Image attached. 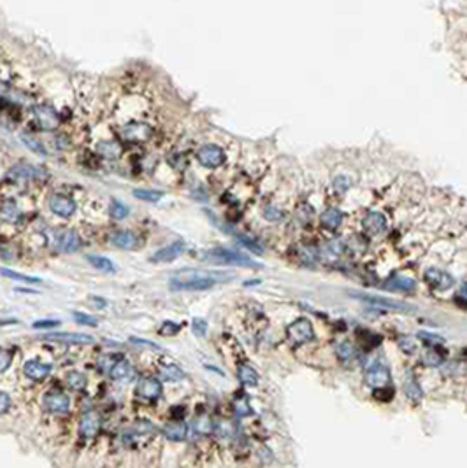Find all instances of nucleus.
<instances>
[{
  "instance_id": "nucleus-1",
  "label": "nucleus",
  "mask_w": 467,
  "mask_h": 468,
  "mask_svg": "<svg viewBox=\"0 0 467 468\" xmlns=\"http://www.w3.org/2000/svg\"><path fill=\"white\" fill-rule=\"evenodd\" d=\"M234 274L230 272H218V270H179L172 275L171 286L179 284V282H190V281H204V282H225L232 279Z\"/></svg>"
},
{
  "instance_id": "nucleus-2",
  "label": "nucleus",
  "mask_w": 467,
  "mask_h": 468,
  "mask_svg": "<svg viewBox=\"0 0 467 468\" xmlns=\"http://www.w3.org/2000/svg\"><path fill=\"white\" fill-rule=\"evenodd\" d=\"M205 261H211V263H223V265H239V267H249V268H256L260 267L255 260H251L249 256L237 251H232V249H223V248H216L211 249L204 254Z\"/></svg>"
},
{
  "instance_id": "nucleus-3",
  "label": "nucleus",
  "mask_w": 467,
  "mask_h": 468,
  "mask_svg": "<svg viewBox=\"0 0 467 468\" xmlns=\"http://www.w3.org/2000/svg\"><path fill=\"white\" fill-rule=\"evenodd\" d=\"M390 382V370L381 360H376L366 368V384L374 389L387 388Z\"/></svg>"
},
{
  "instance_id": "nucleus-4",
  "label": "nucleus",
  "mask_w": 467,
  "mask_h": 468,
  "mask_svg": "<svg viewBox=\"0 0 467 468\" xmlns=\"http://www.w3.org/2000/svg\"><path fill=\"white\" fill-rule=\"evenodd\" d=\"M286 333H288V338L293 342V344H306V342L313 340V337H315V330H313V324L309 323V319L306 318H300V319H295L292 324L288 326V330H286Z\"/></svg>"
},
{
  "instance_id": "nucleus-5",
  "label": "nucleus",
  "mask_w": 467,
  "mask_h": 468,
  "mask_svg": "<svg viewBox=\"0 0 467 468\" xmlns=\"http://www.w3.org/2000/svg\"><path fill=\"white\" fill-rule=\"evenodd\" d=\"M197 160L200 161L204 167L216 168L220 165H223L225 161V153H223L222 147L215 144H205L197 151Z\"/></svg>"
},
{
  "instance_id": "nucleus-6",
  "label": "nucleus",
  "mask_w": 467,
  "mask_h": 468,
  "mask_svg": "<svg viewBox=\"0 0 467 468\" xmlns=\"http://www.w3.org/2000/svg\"><path fill=\"white\" fill-rule=\"evenodd\" d=\"M353 297L360 298L364 302H369L373 305H378V307L388 309V311H411L413 305L406 304V302H399V300H392V298H383L380 295H362V293H353Z\"/></svg>"
},
{
  "instance_id": "nucleus-7",
  "label": "nucleus",
  "mask_w": 467,
  "mask_h": 468,
  "mask_svg": "<svg viewBox=\"0 0 467 468\" xmlns=\"http://www.w3.org/2000/svg\"><path fill=\"white\" fill-rule=\"evenodd\" d=\"M121 137L128 142H146L153 137V130L144 123H128L121 130Z\"/></svg>"
},
{
  "instance_id": "nucleus-8",
  "label": "nucleus",
  "mask_w": 467,
  "mask_h": 468,
  "mask_svg": "<svg viewBox=\"0 0 467 468\" xmlns=\"http://www.w3.org/2000/svg\"><path fill=\"white\" fill-rule=\"evenodd\" d=\"M34 116L35 120H37V123L40 125V128L42 130H55V128L58 127V123H60V120H58V114L57 110L53 107H49V105H34Z\"/></svg>"
},
{
  "instance_id": "nucleus-9",
  "label": "nucleus",
  "mask_w": 467,
  "mask_h": 468,
  "mask_svg": "<svg viewBox=\"0 0 467 468\" xmlns=\"http://www.w3.org/2000/svg\"><path fill=\"white\" fill-rule=\"evenodd\" d=\"M49 209L55 212L57 216L60 217H69L74 214L76 211V202L72 200L71 197H67V195H51L49 197Z\"/></svg>"
},
{
  "instance_id": "nucleus-10",
  "label": "nucleus",
  "mask_w": 467,
  "mask_h": 468,
  "mask_svg": "<svg viewBox=\"0 0 467 468\" xmlns=\"http://www.w3.org/2000/svg\"><path fill=\"white\" fill-rule=\"evenodd\" d=\"M44 407L47 408L49 412H55V414H65L71 407V400H69L67 395L60 391H49L46 393L44 396Z\"/></svg>"
},
{
  "instance_id": "nucleus-11",
  "label": "nucleus",
  "mask_w": 467,
  "mask_h": 468,
  "mask_svg": "<svg viewBox=\"0 0 467 468\" xmlns=\"http://www.w3.org/2000/svg\"><path fill=\"white\" fill-rule=\"evenodd\" d=\"M425 279H427V282L434 289H439V291L450 289L455 282V279L451 277L450 274L439 270V268H429V270H425Z\"/></svg>"
},
{
  "instance_id": "nucleus-12",
  "label": "nucleus",
  "mask_w": 467,
  "mask_h": 468,
  "mask_svg": "<svg viewBox=\"0 0 467 468\" xmlns=\"http://www.w3.org/2000/svg\"><path fill=\"white\" fill-rule=\"evenodd\" d=\"M100 430V418L97 412L88 411L83 418L79 419V435L83 438H93Z\"/></svg>"
},
{
  "instance_id": "nucleus-13",
  "label": "nucleus",
  "mask_w": 467,
  "mask_h": 468,
  "mask_svg": "<svg viewBox=\"0 0 467 468\" xmlns=\"http://www.w3.org/2000/svg\"><path fill=\"white\" fill-rule=\"evenodd\" d=\"M137 395L144 400H157L162 395V382L155 377H144L137 384Z\"/></svg>"
},
{
  "instance_id": "nucleus-14",
  "label": "nucleus",
  "mask_w": 467,
  "mask_h": 468,
  "mask_svg": "<svg viewBox=\"0 0 467 468\" xmlns=\"http://www.w3.org/2000/svg\"><path fill=\"white\" fill-rule=\"evenodd\" d=\"M185 251V242L183 241H176L172 242L171 246H167V248L160 249L158 253H155L151 256V261H155V263H167V261H172L176 260V258H179Z\"/></svg>"
},
{
  "instance_id": "nucleus-15",
  "label": "nucleus",
  "mask_w": 467,
  "mask_h": 468,
  "mask_svg": "<svg viewBox=\"0 0 467 468\" xmlns=\"http://www.w3.org/2000/svg\"><path fill=\"white\" fill-rule=\"evenodd\" d=\"M364 228L369 235H380L387 230V217L381 212H369L362 221Z\"/></svg>"
},
{
  "instance_id": "nucleus-16",
  "label": "nucleus",
  "mask_w": 467,
  "mask_h": 468,
  "mask_svg": "<svg viewBox=\"0 0 467 468\" xmlns=\"http://www.w3.org/2000/svg\"><path fill=\"white\" fill-rule=\"evenodd\" d=\"M23 372L28 379H32V381H42V379H46L47 375H49L51 367L39 360H30L25 363Z\"/></svg>"
},
{
  "instance_id": "nucleus-17",
  "label": "nucleus",
  "mask_w": 467,
  "mask_h": 468,
  "mask_svg": "<svg viewBox=\"0 0 467 468\" xmlns=\"http://www.w3.org/2000/svg\"><path fill=\"white\" fill-rule=\"evenodd\" d=\"M58 248L64 253H74L81 248V239L74 230H65L58 239Z\"/></svg>"
},
{
  "instance_id": "nucleus-18",
  "label": "nucleus",
  "mask_w": 467,
  "mask_h": 468,
  "mask_svg": "<svg viewBox=\"0 0 467 468\" xmlns=\"http://www.w3.org/2000/svg\"><path fill=\"white\" fill-rule=\"evenodd\" d=\"M111 242L120 249H135L137 248L139 239L135 237L132 231L120 230V231H115V233L111 235Z\"/></svg>"
},
{
  "instance_id": "nucleus-19",
  "label": "nucleus",
  "mask_w": 467,
  "mask_h": 468,
  "mask_svg": "<svg viewBox=\"0 0 467 468\" xmlns=\"http://www.w3.org/2000/svg\"><path fill=\"white\" fill-rule=\"evenodd\" d=\"M47 340H58V342H67V344H91L93 338L90 335L84 333H53L46 335Z\"/></svg>"
},
{
  "instance_id": "nucleus-20",
  "label": "nucleus",
  "mask_w": 467,
  "mask_h": 468,
  "mask_svg": "<svg viewBox=\"0 0 467 468\" xmlns=\"http://www.w3.org/2000/svg\"><path fill=\"white\" fill-rule=\"evenodd\" d=\"M414 279L413 277H406V275H393L390 277L387 282H385V288L392 289V291H411L414 289Z\"/></svg>"
},
{
  "instance_id": "nucleus-21",
  "label": "nucleus",
  "mask_w": 467,
  "mask_h": 468,
  "mask_svg": "<svg viewBox=\"0 0 467 468\" xmlns=\"http://www.w3.org/2000/svg\"><path fill=\"white\" fill-rule=\"evenodd\" d=\"M186 433H188V428H186V425L183 421L169 423V425L164 426V435L169 438V440L181 442L186 438Z\"/></svg>"
},
{
  "instance_id": "nucleus-22",
  "label": "nucleus",
  "mask_w": 467,
  "mask_h": 468,
  "mask_svg": "<svg viewBox=\"0 0 467 468\" xmlns=\"http://www.w3.org/2000/svg\"><path fill=\"white\" fill-rule=\"evenodd\" d=\"M320 221H322L323 228L336 230V228L341 224V221H343V216H341V212L337 211V209L330 207V209H327V211H323V214L320 216Z\"/></svg>"
},
{
  "instance_id": "nucleus-23",
  "label": "nucleus",
  "mask_w": 467,
  "mask_h": 468,
  "mask_svg": "<svg viewBox=\"0 0 467 468\" xmlns=\"http://www.w3.org/2000/svg\"><path fill=\"white\" fill-rule=\"evenodd\" d=\"M97 153L102 154L104 158H109V160H116L120 158L121 154V146L115 141H104L98 142L97 144Z\"/></svg>"
},
{
  "instance_id": "nucleus-24",
  "label": "nucleus",
  "mask_w": 467,
  "mask_h": 468,
  "mask_svg": "<svg viewBox=\"0 0 467 468\" xmlns=\"http://www.w3.org/2000/svg\"><path fill=\"white\" fill-rule=\"evenodd\" d=\"M237 375H239V381H241L242 384H246V386L258 384V374H256L255 368L249 367V365H241V367L237 368Z\"/></svg>"
},
{
  "instance_id": "nucleus-25",
  "label": "nucleus",
  "mask_w": 467,
  "mask_h": 468,
  "mask_svg": "<svg viewBox=\"0 0 467 468\" xmlns=\"http://www.w3.org/2000/svg\"><path fill=\"white\" fill-rule=\"evenodd\" d=\"M109 372H111V377L115 379V381H123V379L130 377L132 367L127 360H118L116 363L111 367V370Z\"/></svg>"
},
{
  "instance_id": "nucleus-26",
  "label": "nucleus",
  "mask_w": 467,
  "mask_h": 468,
  "mask_svg": "<svg viewBox=\"0 0 467 468\" xmlns=\"http://www.w3.org/2000/svg\"><path fill=\"white\" fill-rule=\"evenodd\" d=\"M160 375L164 379H167V381H181L183 377H185V374H183V370L178 367V365L174 363H169V365H162L160 367Z\"/></svg>"
},
{
  "instance_id": "nucleus-27",
  "label": "nucleus",
  "mask_w": 467,
  "mask_h": 468,
  "mask_svg": "<svg viewBox=\"0 0 467 468\" xmlns=\"http://www.w3.org/2000/svg\"><path fill=\"white\" fill-rule=\"evenodd\" d=\"M404 391H406V396L409 398V400H422V396H424V391H422L420 384L417 382V379L414 377H407L406 381H404Z\"/></svg>"
},
{
  "instance_id": "nucleus-28",
  "label": "nucleus",
  "mask_w": 467,
  "mask_h": 468,
  "mask_svg": "<svg viewBox=\"0 0 467 468\" xmlns=\"http://www.w3.org/2000/svg\"><path fill=\"white\" fill-rule=\"evenodd\" d=\"M18 216H20V211H18L16 202L4 200L2 204H0V217H2V219L14 221V219H18Z\"/></svg>"
},
{
  "instance_id": "nucleus-29",
  "label": "nucleus",
  "mask_w": 467,
  "mask_h": 468,
  "mask_svg": "<svg viewBox=\"0 0 467 468\" xmlns=\"http://www.w3.org/2000/svg\"><path fill=\"white\" fill-rule=\"evenodd\" d=\"M193 428L198 435H211L215 432V425H213L211 418H207V416H198L193 423Z\"/></svg>"
},
{
  "instance_id": "nucleus-30",
  "label": "nucleus",
  "mask_w": 467,
  "mask_h": 468,
  "mask_svg": "<svg viewBox=\"0 0 467 468\" xmlns=\"http://www.w3.org/2000/svg\"><path fill=\"white\" fill-rule=\"evenodd\" d=\"M88 261H90L97 270H102V272H115L116 270L115 263H113L111 260H108V258H104V256H93V254H90V256H88Z\"/></svg>"
},
{
  "instance_id": "nucleus-31",
  "label": "nucleus",
  "mask_w": 467,
  "mask_h": 468,
  "mask_svg": "<svg viewBox=\"0 0 467 468\" xmlns=\"http://www.w3.org/2000/svg\"><path fill=\"white\" fill-rule=\"evenodd\" d=\"M0 274H2L4 277H9V279H14V281H21V282H30V284H37V282H40L39 277L20 274V272L9 270V268H0Z\"/></svg>"
},
{
  "instance_id": "nucleus-32",
  "label": "nucleus",
  "mask_w": 467,
  "mask_h": 468,
  "mask_svg": "<svg viewBox=\"0 0 467 468\" xmlns=\"http://www.w3.org/2000/svg\"><path fill=\"white\" fill-rule=\"evenodd\" d=\"M21 142H23V144L27 146L30 151H34L35 154H39V156H46V154H47L46 153V147L40 144V141H37L35 137H32V135L23 134V135H21Z\"/></svg>"
},
{
  "instance_id": "nucleus-33",
  "label": "nucleus",
  "mask_w": 467,
  "mask_h": 468,
  "mask_svg": "<svg viewBox=\"0 0 467 468\" xmlns=\"http://www.w3.org/2000/svg\"><path fill=\"white\" fill-rule=\"evenodd\" d=\"M132 193H134V197H137L139 200H146V202H158L164 197V191H158V190H134Z\"/></svg>"
},
{
  "instance_id": "nucleus-34",
  "label": "nucleus",
  "mask_w": 467,
  "mask_h": 468,
  "mask_svg": "<svg viewBox=\"0 0 467 468\" xmlns=\"http://www.w3.org/2000/svg\"><path fill=\"white\" fill-rule=\"evenodd\" d=\"M67 386L72 389H83L86 386V377L81 372H69L67 374Z\"/></svg>"
},
{
  "instance_id": "nucleus-35",
  "label": "nucleus",
  "mask_w": 467,
  "mask_h": 468,
  "mask_svg": "<svg viewBox=\"0 0 467 468\" xmlns=\"http://www.w3.org/2000/svg\"><path fill=\"white\" fill-rule=\"evenodd\" d=\"M109 212H111V217H115V219H123V217L128 216V207L125 204H121L120 200L113 198V200H111V207H109Z\"/></svg>"
},
{
  "instance_id": "nucleus-36",
  "label": "nucleus",
  "mask_w": 467,
  "mask_h": 468,
  "mask_svg": "<svg viewBox=\"0 0 467 468\" xmlns=\"http://www.w3.org/2000/svg\"><path fill=\"white\" fill-rule=\"evenodd\" d=\"M336 353L341 361H350L353 358V347L350 342H341V344H337Z\"/></svg>"
},
{
  "instance_id": "nucleus-37",
  "label": "nucleus",
  "mask_w": 467,
  "mask_h": 468,
  "mask_svg": "<svg viewBox=\"0 0 467 468\" xmlns=\"http://www.w3.org/2000/svg\"><path fill=\"white\" fill-rule=\"evenodd\" d=\"M424 363L427 365V367H439V365L443 363V356L437 351H427L424 355Z\"/></svg>"
},
{
  "instance_id": "nucleus-38",
  "label": "nucleus",
  "mask_w": 467,
  "mask_h": 468,
  "mask_svg": "<svg viewBox=\"0 0 467 468\" xmlns=\"http://www.w3.org/2000/svg\"><path fill=\"white\" fill-rule=\"evenodd\" d=\"M13 363V353L0 347V372H6Z\"/></svg>"
},
{
  "instance_id": "nucleus-39",
  "label": "nucleus",
  "mask_w": 467,
  "mask_h": 468,
  "mask_svg": "<svg viewBox=\"0 0 467 468\" xmlns=\"http://www.w3.org/2000/svg\"><path fill=\"white\" fill-rule=\"evenodd\" d=\"M74 319L81 324H86V326H97L98 319L93 318L90 314H83V312H74Z\"/></svg>"
},
{
  "instance_id": "nucleus-40",
  "label": "nucleus",
  "mask_w": 467,
  "mask_h": 468,
  "mask_svg": "<svg viewBox=\"0 0 467 468\" xmlns=\"http://www.w3.org/2000/svg\"><path fill=\"white\" fill-rule=\"evenodd\" d=\"M399 347L402 349L406 355H411V353L417 351V344H414V340H411L409 337H400L399 338Z\"/></svg>"
},
{
  "instance_id": "nucleus-41",
  "label": "nucleus",
  "mask_w": 467,
  "mask_h": 468,
  "mask_svg": "<svg viewBox=\"0 0 467 468\" xmlns=\"http://www.w3.org/2000/svg\"><path fill=\"white\" fill-rule=\"evenodd\" d=\"M234 408H235V414L237 416H249L251 414V408H249V405H248V401L246 400H235V403H234Z\"/></svg>"
},
{
  "instance_id": "nucleus-42",
  "label": "nucleus",
  "mask_w": 467,
  "mask_h": 468,
  "mask_svg": "<svg viewBox=\"0 0 467 468\" xmlns=\"http://www.w3.org/2000/svg\"><path fill=\"white\" fill-rule=\"evenodd\" d=\"M215 432L218 433V437H232L234 435V428H232V425H230L229 421H223V423H220L218 426L215 428Z\"/></svg>"
},
{
  "instance_id": "nucleus-43",
  "label": "nucleus",
  "mask_w": 467,
  "mask_h": 468,
  "mask_svg": "<svg viewBox=\"0 0 467 468\" xmlns=\"http://www.w3.org/2000/svg\"><path fill=\"white\" fill-rule=\"evenodd\" d=\"M264 216H266L267 219H271V221H278V219H281L283 212L279 211L278 207H274V205H267V207L264 209Z\"/></svg>"
},
{
  "instance_id": "nucleus-44",
  "label": "nucleus",
  "mask_w": 467,
  "mask_h": 468,
  "mask_svg": "<svg viewBox=\"0 0 467 468\" xmlns=\"http://www.w3.org/2000/svg\"><path fill=\"white\" fill-rule=\"evenodd\" d=\"M192 328H193V333L198 335V337H204L205 335V330H207V323L204 321V319H193L192 323Z\"/></svg>"
},
{
  "instance_id": "nucleus-45",
  "label": "nucleus",
  "mask_w": 467,
  "mask_h": 468,
  "mask_svg": "<svg viewBox=\"0 0 467 468\" xmlns=\"http://www.w3.org/2000/svg\"><path fill=\"white\" fill-rule=\"evenodd\" d=\"M58 324H60V321L58 319H44V321H35L32 326L35 328V330H42V328H57Z\"/></svg>"
},
{
  "instance_id": "nucleus-46",
  "label": "nucleus",
  "mask_w": 467,
  "mask_h": 468,
  "mask_svg": "<svg viewBox=\"0 0 467 468\" xmlns=\"http://www.w3.org/2000/svg\"><path fill=\"white\" fill-rule=\"evenodd\" d=\"M392 395H393V391L392 389H388V388H380V389H374V396L378 398V400H390L392 398Z\"/></svg>"
},
{
  "instance_id": "nucleus-47",
  "label": "nucleus",
  "mask_w": 467,
  "mask_h": 468,
  "mask_svg": "<svg viewBox=\"0 0 467 468\" xmlns=\"http://www.w3.org/2000/svg\"><path fill=\"white\" fill-rule=\"evenodd\" d=\"M11 407V398L7 393L0 391V414H4V412L7 411V408Z\"/></svg>"
},
{
  "instance_id": "nucleus-48",
  "label": "nucleus",
  "mask_w": 467,
  "mask_h": 468,
  "mask_svg": "<svg viewBox=\"0 0 467 468\" xmlns=\"http://www.w3.org/2000/svg\"><path fill=\"white\" fill-rule=\"evenodd\" d=\"M239 242H241V244H244L248 249H251V251H255L256 254H260V253H262V248H260L258 244H255V242L248 241V239H246V237H241V239H239Z\"/></svg>"
},
{
  "instance_id": "nucleus-49",
  "label": "nucleus",
  "mask_w": 467,
  "mask_h": 468,
  "mask_svg": "<svg viewBox=\"0 0 467 468\" xmlns=\"http://www.w3.org/2000/svg\"><path fill=\"white\" fill-rule=\"evenodd\" d=\"M132 344H139V345H146V347H151V349H160V345L155 344V342H148V340H142V338H130Z\"/></svg>"
},
{
  "instance_id": "nucleus-50",
  "label": "nucleus",
  "mask_w": 467,
  "mask_h": 468,
  "mask_svg": "<svg viewBox=\"0 0 467 468\" xmlns=\"http://www.w3.org/2000/svg\"><path fill=\"white\" fill-rule=\"evenodd\" d=\"M178 330H179L178 324H172L171 321H167L164 326H162V333H176Z\"/></svg>"
},
{
  "instance_id": "nucleus-51",
  "label": "nucleus",
  "mask_w": 467,
  "mask_h": 468,
  "mask_svg": "<svg viewBox=\"0 0 467 468\" xmlns=\"http://www.w3.org/2000/svg\"><path fill=\"white\" fill-rule=\"evenodd\" d=\"M458 300H464V305L467 307V286H462L460 293H458Z\"/></svg>"
},
{
  "instance_id": "nucleus-52",
  "label": "nucleus",
  "mask_w": 467,
  "mask_h": 468,
  "mask_svg": "<svg viewBox=\"0 0 467 468\" xmlns=\"http://www.w3.org/2000/svg\"><path fill=\"white\" fill-rule=\"evenodd\" d=\"M336 183H341V181H339V179H336ZM343 183H344L343 186H341V184H336V188H337V190H346V188L350 186V183H348V179H346V178H343Z\"/></svg>"
}]
</instances>
